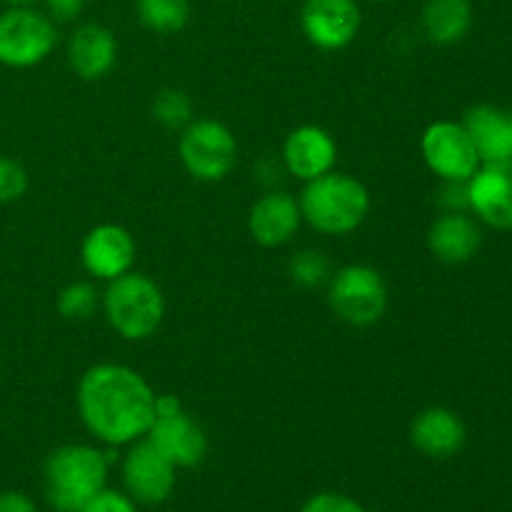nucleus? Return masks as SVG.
Segmentation results:
<instances>
[{
  "instance_id": "obj_24",
  "label": "nucleus",
  "mask_w": 512,
  "mask_h": 512,
  "mask_svg": "<svg viewBox=\"0 0 512 512\" xmlns=\"http://www.w3.org/2000/svg\"><path fill=\"white\" fill-rule=\"evenodd\" d=\"M288 275L298 288L315 290L320 288V285H328L333 270H330V260L325 258L320 250L305 248V250H298V253L290 258Z\"/></svg>"
},
{
  "instance_id": "obj_1",
  "label": "nucleus",
  "mask_w": 512,
  "mask_h": 512,
  "mask_svg": "<svg viewBox=\"0 0 512 512\" xmlns=\"http://www.w3.org/2000/svg\"><path fill=\"white\" fill-rule=\"evenodd\" d=\"M155 390L123 363L90 365L78 380L75 405L83 428L108 448H128L155 420Z\"/></svg>"
},
{
  "instance_id": "obj_21",
  "label": "nucleus",
  "mask_w": 512,
  "mask_h": 512,
  "mask_svg": "<svg viewBox=\"0 0 512 512\" xmlns=\"http://www.w3.org/2000/svg\"><path fill=\"white\" fill-rule=\"evenodd\" d=\"M190 0H135V18L155 35H175L188 28Z\"/></svg>"
},
{
  "instance_id": "obj_11",
  "label": "nucleus",
  "mask_w": 512,
  "mask_h": 512,
  "mask_svg": "<svg viewBox=\"0 0 512 512\" xmlns=\"http://www.w3.org/2000/svg\"><path fill=\"white\" fill-rule=\"evenodd\" d=\"M138 243L125 225L100 223L85 233L80 243V263L93 280H110L135 270Z\"/></svg>"
},
{
  "instance_id": "obj_23",
  "label": "nucleus",
  "mask_w": 512,
  "mask_h": 512,
  "mask_svg": "<svg viewBox=\"0 0 512 512\" xmlns=\"http://www.w3.org/2000/svg\"><path fill=\"white\" fill-rule=\"evenodd\" d=\"M100 295L90 280H73L58 293V313L70 323H85L100 308Z\"/></svg>"
},
{
  "instance_id": "obj_15",
  "label": "nucleus",
  "mask_w": 512,
  "mask_h": 512,
  "mask_svg": "<svg viewBox=\"0 0 512 512\" xmlns=\"http://www.w3.org/2000/svg\"><path fill=\"white\" fill-rule=\"evenodd\" d=\"M303 225L298 198L285 190H268L253 203L248 213L250 238L260 248H283Z\"/></svg>"
},
{
  "instance_id": "obj_20",
  "label": "nucleus",
  "mask_w": 512,
  "mask_h": 512,
  "mask_svg": "<svg viewBox=\"0 0 512 512\" xmlns=\"http://www.w3.org/2000/svg\"><path fill=\"white\" fill-rule=\"evenodd\" d=\"M475 20L473 0H425L420 28L435 45H455L470 33Z\"/></svg>"
},
{
  "instance_id": "obj_7",
  "label": "nucleus",
  "mask_w": 512,
  "mask_h": 512,
  "mask_svg": "<svg viewBox=\"0 0 512 512\" xmlns=\"http://www.w3.org/2000/svg\"><path fill=\"white\" fill-rule=\"evenodd\" d=\"M178 155L190 178L220 183L238 165V140L220 120L195 118L188 128L180 130Z\"/></svg>"
},
{
  "instance_id": "obj_14",
  "label": "nucleus",
  "mask_w": 512,
  "mask_h": 512,
  "mask_svg": "<svg viewBox=\"0 0 512 512\" xmlns=\"http://www.w3.org/2000/svg\"><path fill=\"white\" fill-rule=\"evenodd\" d=\"M280 158H283L285 173L293 175L300 183H310V180L335 170L338 143L330 130L320 128V125H298L285 138Z\"/></svg>"
},
{
  "instance_id": "obj_16",
  "label": "nucleus",
  "mask_w": 512,
  "mask_h": 512,
  "mask_svg": "<svg viewBox=\"0 0 512 512\" xmlns=\"http://www.w3.org/2000/svg\"><path fill=\"white\" fill-rule=\"evenodd\" d=\"M468 430L455 410L433 405L420 410L410 423V443L430 460H448L465 448Z\"/></svg>"
},
{
  "instance_id": "obj_17",
  "label": "nucleus",
  "mask_w": 512,
  "mask_h": 512,
  "mask_svg": "<svg viewBox=\"0 0 512 512\" xmlns=\"http://www.w3.org/2000/svg\"><path fill=\"white\" fill-rule=\"evenodd\" d=\"M118 63V38L100 23H83L68 38V65L80 80H103Z\"/></svg>"
},
{
  "instance_id": "obj_5",
  "label": "nucleus",
  "mask_w": 512,
  "mask_h": 512,
  "mask_svg": "<svg viewBox=\"0 0 512 512\" xmlns=\"http://www.w3.org/2000/svg\"><path fill=\"white\" fill-rule=\"evenodd\" d=\"M58 45V23L45 10L15 5L0 13V65L28 70L45 63Z\"/></svg>"
},
{
  "instance_id": "obj_9",
  "label": "nucleus",
  "mask_w": 512,
  "mask_h": 512,
  "mask_svg": "<svg viewBox=\"0 0 512 512\" xmlns=\"http://www.w3.org/2000/svg\"><path fill=\"white\" fill-rule=\"evenodd\" d=\"M425 165L440 180H470L480 168V155L463 123L435 120L420 138Z\"/></svg>"
},
{
  "instance_id": "obj_2",
  "label": "nucleus",
  "mask_w": 512,
  "mask_h": 512,
  "mask_svg": "<svg viewBox=\"0 0 512 512\" xmlns=\"http://www.w3.org/2000/svg\"><path fill=\"white\" fill-rule=\"evenodd\" d=\"M113 453L88 443L55 448L43 463V495L55 512H78L108 488Z\"/></svg>"
},
{
  "instance_id": "obj_26",
  "label": "nucleus",
  "mask_w": 512,
  "mask_h": 512,
  "mask_svg": "<svg viewBox=\"0 0 512 512\" xmlns=\"http://www.w3.org/2000/svg\"><path fill=\"white\" fill-rule=\"evenodd\" d=\"M298 512H368L363 508V503L345 493H333V490H325V493H315L300 505Z\"/></svg>"
},
{
  "instance_id": "obj_6",
  "label": "nucleus",
  "mask_w": 512,
  "mask_h": 512,
  "mask_svg": "<svg viewBox=\"0 0 512 512\" xmlns=\"http://www.w3.org/2000/svg\"><path fill=\"white\" fill-rule=\"evenodd\" d=\"M328 303L343 323L370 328L388 310V283L373 265H343L328 280Z\"/></svg>"
},
{
  "instance_id": "obj_4",
  "label": "nucleus",
  "mask_w": 512,
  "mask_h": 512,
  "mask_svg": "<svg viewBox=\"0 0 512 512\" xmlns=\"http://www.w3.org/2000/svg\"><path fill=\"white\" fill-rule=\"evenodd\" d=\"M100 308L115 335L130 343L153 338L165 320V295L145 273L120 275L100 295Z\"/></svg>"
},
{
  "instance_id": "obj_28",
  "label": "nucleus",
  "mask_w": 512,
  "mask_h": 512,
  "mask_svg": "<svg viewBox=\"0 0 512 512\" xmlns=\"http://www.w3.org/2000/svg\"><path fill=\"white\" fill-rule=\"evenodd\" d=\"M438 200L445 213H470L468 180H443Z\"/></svg>"
},
{
  "instance_id": "obj_10",
  "label": "nucleus",
  "mask_w": 512,
  "mask_h": 512,
  "mask_svg": "<svg viewBox=\"0 0 512 512\" xmlns=\"http://www.w3.org/2000/svg\"><path fill=\"white\" fill-rule=\"evenodd\" d=\"M363 28L358 0H303L300 30L313 48L323 53L345 50Z\"/></svg>"
},
{
  "instance_id": "obj_18",
  "label": "nucleus",
  "mask_w": 512,
  "mask_h": 512,
  "mask_svg": "<svg viewBox=\"0 0 512 512\" xmlns=\"http://www.w3.org/2000/svg\"><path fill=\"white\" fill-rule=\"evenodd\" d=\"M483 245L480 225L468 213H443L428 230V248L440 263L463 265Z\"/></svg>"
},
{
  "instance_id": "obj_31",
  "label": "nucleus",
  "mask_w": 512,
  "mask_h": 512,
  "mask_svg": "<svg viewBox=\"0 0 512 512\" xmlns=\"http://www.w3.org/2000/svg\"><path fill=\"white\" fill-rule=\"evenodd\" d=\"M3 3L8 5V8H15V5H35L38 0H3Z\"/></svg>"
},
{
  "instance_id": "obj_13",
  "label": "nucleus",
  "mask_w": 512,
  "mask_h": 512,
  "mask_svg": "<svg viewBox=\"0 0 512 512\" xmlns=\"http://www.w3.org/2000/svg\"><path fill=\"white\" fill-rule=\"evenodd\" d=\"M470 213L495 230H512V158L483 163L468 180Z\"/></svg>"
},
{
  "instance_id": "obj_33",
  "label": "nucleus",
  "mask_w": 512,
  "mask_h": 512,
  "mask_svg": "<svg viewBox=\"0 0 512 512\" xmlns=\"http://www.w3.org/2000/svg\"><path fill=\"white\" fill-rule=\"evenodd\" d=\"M510 118H512V113H510Z\"/></svg>"
},
{
  "instance_id": "obj_3",
  "label": "nucleus",
  "mask_w": 512,
  "mask_h": 512,
  "mask_svg": "<svg viewBox=\"0 0 512 512\" xmlns=\"http://www.w3.org/2000/svg\"><path fill=\"white\" fill-rule=\"evenodd\" d=\"M298 205L303 223H308L315 233L343 238L368 220L373 200L358 178L330 170L305 183L303 193L298 195Z\"/></svg>"
},
{
  "instance_id": "obj_25",
  "label": "nucleus",
  "mask_w": 512,
  "mask_h": 512,
  "mask_svg": "<svg viewBox=\"0 0 512 512\" xmlns=\"http://www.w3.org/2000/svg\"><path fill=\"white\" fill-rule=\"evenodd\" d=\"M30 175L20 160L0 155V205L18 203L28 193Z\"/></svg>"
},
{
  "instance_id": "obj_22",
  "label": "nucleus",
  "mask_w": 512,
  "mask_h": 512,
  "mask_svg": "<svg viewBox=\"0 0 512 512\" xmlns=\"http://www.w3.org/2000/svg\"><path fill=\"white\" fill-rule=\"evenodd\" d=\"M155 123L163 125L165 130H183L195 120V105L185 90L180 88H165L155 95L153 105H150Z\"/></svg>"
},
{
  "instance_id": "obj_19",
  "label": "nucleus",
  "mask_w": 512,
  "mask_h": 512,
  "mask_svg": "<svg viewBox=\"0 0 512 512\" xmlns=\"http://www.w3.org/2000/svg\"><path fill=\"white\" fill-rule=\"evenodd\" d=\"M463 128L478 150L480 163L512 158V118L503 108L490 103L473 105L463 115Z\"/></svg>"
},
{
  "instance_id": "obj_32",
  "label": "nucleus",
  "mask_w": 512,
  "mask_h": 512,
  "mask_svg": "<svg viewBox=\"0 0 512 512\" xmlns=\"http://www.w3.org/2000/svg\"><path fill=\"white\" fill-rule=\"evenodd\" d=\"M368 3H375V5H383V3H390V0H368Z\"/></svg>"
},
{
  "instance_id": "obj_29",
  "label": "nucleus",
  "mask_w": 512,
  "mask_h": 512,
  "mask_svg": "<svg viewBox=\"0 0 512 512\" xmlns=\"http://www.w3.org/2000/svg\"><path fill=\"white\" fill-rule=\"evenodd\" d=\"M45 13L55 20V23H75L83 15L88 0H43Z\"/></svg>"
},
{
  "instance_id": "obj_30",
  "label": "nucleus",
  "mask_w": 512,
  "mask_h": 512,
  "mask_svg": "<svg viewBox=\"0 0 512 512\" xmlns=\"http://www.w3.org/2000/svg\"><path fill=\"white\" fill-rule=\"evenodd\" d=\"M0 512H40L35 500L20 490H8L0 493Z\"/></svg>"
},
{
  "instance_id": "obj_27",
  "label": "nucleus",
  "mask_w": 512,
  "mask_h": 512,
  "mask_svg": "<svg viewBox=\"0 0 512 512\" xmlns=\"http://www.w3.org/2000/svg\"><path fill=\"white\" fill-rule=\"evenodd\" d=\"M78 512H140L138 505L123 493V490L105 488L103 493L95 495L90 503H85Z\"/></svg>"
},
{
  "instance_id": "obj_8",
  "label": "nucleus",
  "mask_w": 512,
  "mask_h": 512,
  "mask_svg": "<svg viewBox=\"0 0 512 512\" xmlns=\"http://www.w3.org/2000/svg\"><path fill=\"white\" fill-rule=\"evenodd\" d=\"M123 493L138 508H158L173 495L178 468L148 438L128 445L120 463Z\"/></svg>"
},
{
  "instance_id": "obj_12",
  "label": "nucleus",
  "mask_w": 512,
  "mask_h": 512,
  "mask_svg": "<svg viewBox=\"0 0 512 512\" xmlns=\"http://www.w3.org/2000/svg\"><path fill=\"white\" fill-rule=\"evenodd\" d=\"M145 438L178 470L198 468L208 458V435L185 408L170 415H155Z\"/></svg>"
}]
</instances>
